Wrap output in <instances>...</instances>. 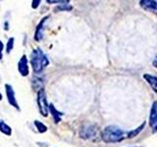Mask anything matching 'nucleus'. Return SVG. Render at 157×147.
I'll return each mask as SVG.
<instances>
[{
  "label": "nucleus",
  "instance_id": "f3484780",
  "mask_svg": "<svg viewBox=\"0 0 157 147\" xmlns=\"http://www.w3.org/2000/svg\"><path fill=\"white\" fill-rule=\"evenodd\" d=\"M3 49H4V44L0 40V60H2V58H3V53H2Z\"/></svg>",
  "mask_w": 157,
  "mask_h": 147
},
{
  "label": "nucleus",
  "instance_id": "4468645a",
  "mask_svg": "<svg viewBox=\"0 0 157 147\" xmlns=\"http://www.w3.org/2000/svg\"><path fill=\"white\" fill-rule=\"evenodd\" d=\"M73 9V7L71 6V5H69L68 3L66 4H60L59 6H57L55 9H54V11L55 12H58V11H71V10Z\"/></svg>",
  "mask_w": 157,
  "mask_h": 147
},
{
  "label": "nucleus",
  "instance_id": "4be33fe9",
  "mask_svg": "<svg viewBox=\"0 0 157 147\" xmlns=\"http://www.w3.org/2000/svg\"><path fill=\"white\" fill-rule=\"evenodd\" d=\"M1 100H2V94L0 93V101H1Z\"/></svg>",
  "mask_w": 157,
  "mask_h": 147
},
{
  "label": "nucleus",
  "instance_id": "f8f14e48",
  "mask_svg": "<svg viewBox=\"0 0 157 147\" xmlns=\"http://www.w3.org/2000/svg\"><path fill=\"white\" fill-rule=\"evenodd\" d=\"M145 125H146V123L144 122L139 127H136V130L129 131V132H128V134H126V135H127V138H130V139H131V138H134V137H136V135H139V134H140V132H141L142 130H144Z\"/></svg>",
  "mask_w": 157,
  "mask_h": 147
},
{
  "label": "nucleus",
  "instance_id": "39448f33",
  "mask_svg": "<svg viewBox=\"0 0 157 147\" xmlns=\"http://www.w3.org/2000/svg\"><path fill=\"white\" fill-rule=\"evenodd\" d=\"M5 90H6V96H7L9 104L13 106L14 108H16L17 110H20V107L16 100V96H15V91H14L13 86H11L10 85H5Z\"/></svg>",
  "mask_w": 157,
  "mask_h": 147
},
{
  "label": "nucleus",
  "instance_id": "7ed1b4c3",
  "mask_svg": "<svg viewBox=\"0 0 157 147\" xmlns=\"http://www.w3.org/2000/svg\"><path fill=\"white\" fill-rule=\"evenodd\" d=\"M37 105H38V109L40 112L41 116L43 117H47L48 116V104H47V100H46V94L45 91H44L43 88H40L37 91Z\"/></svg>",
  "mask_w": 157,
  "mask_h": 147
},
{
  "label": "nucleus",
  "instance_id": "f03ea898",
  "mask_svg": "<svg viewBox=\"0 0 157 147\" xmlns=\"http://www.w3.org/2000/svg\"><path fill=\"white\" fill-rule=\"evenodd\" d=\"M48 64H49V60L41 49L40 48L33 49L31 54V65L33 69V72L36 74L41 73L43 69L46 66H48Z\"/></svg>",
  "mask_w": 157,
  "mask_h": 147
},
{
  "label": "nucleus",
  "instance_id": "412c9836",
  "mask_svg": "<svg viewBox=\"0 0 157 147\" xmlns=\"http://www.w3.org/2000/svg\"><path fill=\"white\" fill-rule=\"evenodd\" d=\"M152 130H153V132H157V123L152 126Z\"/></svg>",
  "mask_w": 157,
  "mask_h": 147
},
{
  "label": "nucleus",
  "instance_id": "aec40b11",
  "mask_svg": "<svg viewBox=\"0 0 157 147\" xmlns=\"http://www.w3.org/2000/svg\"><path fill=\"white\" fill-rule=\"evenodd\" d=\"M152 65H153V67L157 68V56L155 57V59L153 60V62H152Z\"/></svg>",
  "mask_w": 157,
  "mask_h": 147
},
{
  "label": "nucleus",
  "instance_id": "ddd939ff",
  "mask_svg": "<svg viewBox=\"0 0 157 147\" xmlns=\"http://www.w3.org/2000/svg\"><path fill=\"white\" fill-rule=\"evenodd\" d=\"M0 131L4 134L5 135H11L12 134V129L7 124H5L3 121H0Z\"/></svg>",
  "mask_w": 157,
  "mask_h": 147
},
{
  "label": "nucleus",
  "instance_id": "6ab92c4d",
  "mask_svg": "<svg viewBox=\"0 0 157 147\" xmlns=\"http://www.w3.org/2000/svg\"><path fill=\"white\" fill-rule=\"evenodd\" d=\"M39 3H40V1H39V0H37V1H36V0H34V1H33V5H32V7H33V9H36V8L38 7Z\"/></svg>",
  "mask_w": 157,
  "mask_h": 147
},
{
  "label": "nucleus",
  "instance_id": "20e7f679",
  "mask_svg": "<svg viewBox=\"0 0 157 147\" xmlns=\"http://www.w3.org/2000/svg\"><path fill=\"white\" fill-rule=\"evenodd\" d=\"M97 132V126L95 125H85L80 130V136L83 139H90L94 137Z\"/></svg>",
  "mask_w": 157,
  "mask_h": 147
},
{
  "label": "nucleus",
  "instance_id": "1a4fd4ad",
  "mask_svg": "<svg viewBox=\"0 0 157 147\" xmlns=\"http://www.w3.org/2000/svg\"><path fill=\"white\" fill-rule=\"evenodd\" d=\"M144 78L151 86L152 90H153L154 93L157 95V77H155L153 75H150V74H144Z\"/></svg>",
  "mask_w": 157,
  "mask_h": 147
},
{
  "label": "nucleus",
  "instance_id": "9d476101",
  "mask_svg": "<svg viewBox=\"0 0 157 147\" xmlns=\"http://www.w3.org/2000/svg\"><path fill=\"white\" fill-rule=\"evenodd\" d=\"M48 110L50 111L51 115H52V118H53V121H54L55 124H58L59 122H61V117L63 116V113L59 112L55 108V106L52 104V103L48 105Z\"/></svg>",
  "mask_w": 157,
  "mask_h": 147
},
{
  "label": "nucleus",
  "instance_id": "f257e3e1",
  "mask_svg": "<svg viewBox=\"0 0 157 147\" xmlns=\"http://www.w3.org/2000/svg\"><path fill=\"white\" fill-rule=\"evenodd\" d=\"M125 131L117 126H107L101 132V138L106 143H116L125 138Z\"/></svg>",
  "mask_w": 157,
  "mask_h": 147
},
{
  "label": "nucleus",
  "instance_id": "a211bd4d",
  "mask_svg": "<svg viewBox=\"0 0 157 147\" xmlns=\"http://www.w3.org/2000/svg\"><path fill=\"white\" fill-rule=\"evenodd\" d=\"M47 3H49V4H52V3H63V4H66V3H69V0H64V1H54V0H48Z\"/></svg>",
  "mask_w": 157,
  "mask_h": 147
},
{
  "label": "nucleus",
  "instance_id": "423d86ee",
  "mask_svg": "<svg viewBox=\"0 0 157 147\" xmlns=\"http://www.w3.org/2000/svg\"><path fill=\"white\" fill-rule=\"evenodd\" d=\"M18 71L21 74V76L27 77L29 74V66H28V58L26 55H23L20 59V61L18 63Z\"/></svg>",
  "mask_w": 157,
  "mask_h": 147
},
{
  "label": "nucleus",
  "instance_id": "6e6552de",
  "mask_svg": "<svg viewBox=\"0 0 157 147\" xmlns=\"http://www.w3.org/2000/svg\"><path fill=\"white\" fill-rule=\"evenodd\" d=\"M140 4L146 11L157 14V1H154V0H141V1H140Z\"/></svg>",
  "mask_w": 157,
  "mask_h": 147
},
{
  "label": "nucleus",
  "instance_id": "0eeeda50",
  "mask_svg": "<svg viewBox=\"0 0 157 147\" xmlns=\"http://www.w3.org/2000/svg\"><path fill=\"white\" fill-rule=\"evenodd\" d=\"M50 16H46L44 17L40 23L37 24L36 27V33H34V39H36V41H39L41 40V38L43 37V33H44V27H45V24L47 23V20L49 19Z\"/></svg>",
  "mask_w": 157,
  "mask_h": 147
},
{
  "label": "nucleus",
  "instance_id": "2eb2a0df",
  "mask_svg": "<svg viewBox=\"0 0 157 147\" xmlns=\"http://www.w3.org/2000/svg\"><path fill=\"white\" fill-rule=\"evenodd\" d=\"M34 126H36V130H38V132H40V134H43V132H45L47 130V126L39 121H34Z\"/></svg>",
  "mask_w": 157,
  "mask_h": 147
},
{
  "label": "nucleus",
  "instance_id": "9b49d317",
  "mask_svg": "<svg viewBox=\"0 0 157 147\" xmlns=\"http://www.w3.org/2000/svg\"><path fill=\"white\" fill-rule=\"evenodd\" d=\"M157 123V101H154L151 106L149 114V125L152 127Z\"/></svg>",
  "mask_w": 157,
  "mask_h": 147
},
{
  "label": "nucleus",
  "instance_id": "dca6fc26",
  "mask_svg": "<svg viewBox=\"0 0 157 147\" xmlns=\"http://www.w3.org/2000/svg\"><path fill=\"white\" fill-rule=\"evenodd\" d=\"M14 41H15L14 37H10L9 38V40L7 42V45H6V53L7 54H9L10 52H11L12 49H13V47H14Z\"/></svg>",
  "mask_w": 157,
  "mask_h": 147
}]
</instances>
